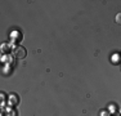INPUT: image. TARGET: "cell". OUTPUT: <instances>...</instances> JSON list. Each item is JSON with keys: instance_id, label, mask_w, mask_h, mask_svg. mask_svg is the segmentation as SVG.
<instances>
[{"instance_id": "cell-2", "label": "cell", "mask_w": 121, "mask_h": 116, "mask_svg": "<svg viewBox=\"0 0 121 116\" xmlns=\"http://www.w3.org/2000/svg\"><path fill=\"white\" fill-rule=\"evenodd\" d=\"M21 40H22V34L19 32V31H14V32H12V41L21 43Z\"/></svg>"}, {"instance_id": "cell-1", "label": "cell", "mask_w": 121, "mask_h": 116, "mask_svg": "<svg viewBox=\"0 0 121 116\" xmlns=\"http://www.w3.org/2000/svg\"><path fill=\"white\" fill-rule=\"evenodd\" d=\"M13 54H14V57L16 58H19V59H22V58H25L26 57V49L23 48V46H21V45H17L16 48L13 49Z\"/></svg>"}, {"instance_id": "cell-3", "label": "cell", "mask_w": 121, "mask_h": 116, "mask_svg": "<svg viewBox=\"0 0 121 116\" xmlns=\"http://www.w3.org/2000/svg\"><path fill=\"white\" fill-rule=\"evenodd\" d=\"M116 23H119V25H121V13H117L116 14Z\"/></svg>"}]
</instances>
